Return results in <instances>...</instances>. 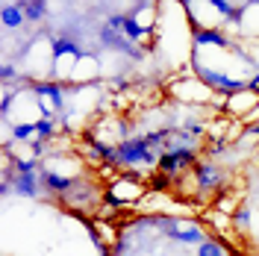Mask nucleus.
<instances>
[{"mask_svg":"<svg viewBox=\"0 0 259 256\" xmlns=\"http://www.w3.org/2000/svg\"><path fill=\"white\" fill-rule=\"evenodd\" d=\"M15 189H18V194H24V197H38V192H41V177L38 174H18Z\"/></svg>","mask_w":259,"mask_h":256,"instance_id":"6","label":"nucleus"},{"mask_svg":"<svg viewBox=\"0 0 259 256\" xmlns=\"http://www.w3.org/2000/svg\"><path fill=\"white\" fill-rule=\"evenodd\" d=\"M233 221H236L239 227H247L250 224V212H247V209H239V212L233 215Z\"/></svg>","mask_w":259,"mask_h":256,"instance_id":"15","label":"nucleus"},{"mask_svg":"<svg viewBox=\"0 0 259 256\" xmlns=\"http://www.w3.org/2000/svg\"><path fill=\"white\" fill-rule=\"evenodd\" d=\"M118 147V165H150V162H159V153L150 150V144L145 142V136H136L127 142L115 144Z\"/></svg>","mask_w":259,"mask_h":256,"instance_id":"1","label":"nucleus"},{"mask_svg":"<svg viewBox=\"0 0 259 256\" xmlns=\"http://www.w3.org/2000/svg\"><path fill=\"white\" fill-rule=\"evenodd\" d=\"M35 168H38V162H35V159H18L15 162L18 174H35Z\"/></svg>","mask_w":259,"mask_h":256,"instance_id":"12","label":"nucleus"},{"mask_svg":"<svg viewBox=\"0 0 259 256\" xmlns=\"http://www.w3.org/2000/svg\"><path fill=\"white\" fill-rule=\"evenodd\" d=\"M192 27H194V41L197 45H215V48H227L230 45L221 30H200L197 24H192Z\"/></svg>","mask_w":259,"mask_h":256,"instance_id":"7","label":"nucleus"},{"mask_svg":"<svg viewBox=\"0 0 259 256\" xmlns=\"http://www.w3.org/2000/svg\"><path fill=\"white\" fill-rule=\"evenodd\" d=\"M194 177H197V186H200V192H206V189H224V171L215 165V162H197L194 165Z\"/></svg>","mask_w":259,"mask_h":256,"instance_id":"4","label":"nucleus"},{"mask_svg":"<svg viewBox=\"0 0 259 256\" xmlns=\"http://www.w3.org/2000/svg\"><path fill=\"white\" fill-rule=\"evenodd\" d=\"M0 77H3V86H9V82L15 80V68H12L9 62H6L3 68H0Z\"/></svg>","mask_w":259,"mask_h":256,"instance_id":"14","label":"nucleus"},{"mask_svg":"<svg viewBox=\"0 0 259 256\" xmlns=\"http://www.w3.org/2000/svg\"><path fill=\"white\" fill-rule=\"evenodd\" d=\"M247 92H253V95H259V74L253 77V80L247 82Z\"/></svg>","mask_w":259,"mask_h":256,"instance_id":"16","label":"nucleus"},{"mask_svg":"<svg viewBox=\"0 0 259 256\" xmlns=\"http://www.w3.org/2000/svg\"><path fill=\"white\" fill-rule=\"evenodd\" d=\"M121 30H124V35H127L130 41H139V38L145 35V27H142V24H136L130 15H127V21H124V27H121Z\"/></svg>","mask_w":259,"mask_h":256,"instance_id":"10","label":"nucleus"},{"mask_svg":"<svg viewBox=\"0 0 259 256\" xmlns=\"http://www.w3.org/2000/svg\"><path fill=\"white\" fill-rule=\"evenodd\" d=\"M35 133H38V139H53V136H56L53 118H38V121H35Z\"/></svg>","mask_w":259,"mask_h":256,"instance_id":"9","label":"nucleus"},{"mask_svg":"<svg viewBox=\"0 0 259 256\" xmlns=\"http://www.w3.org/2000/svg\"><path fill=\"white\" fill-rule=\"evenodd\" d=\"M0 21H3L6 30H21V24L27 21V15H24L21 3H3V9H0Z\"/></svg>","mask_w":259,"mask_h":256,"instance_id":"5","label":"nucleus"},{"mask_svg":"<svg viewBox=\"0 0 259 256\" xmlns=\"http://www.w3.org/2000/svg\"><path fill=\"white\" fill-rule=\"evenodd\" d=\"M194 165H197V153H194V150H177V153H162L159 162H156L159 174H168V177L180 174V171H186V168H194Z\"/></svg>","mask_w":259,"mask_h":256,"instance_id":"3","label":"nucleus"},{"mask_svg":"<svg viewBox=\"0 0 259 256\" xmlns=\"http://www.w3.org/2000/svg\"><path fill=\"white\" fill-rule=\"evenodd\" d=\"M21 9H24V15L30 18V21H41V18L48 15V6L41 0H21Z\"/></svg>","mask_w":259,"mask_h":256,"instance_id":"8","label":"nucleus"},{"mask_svg":"<svg viewBox=\"0 0 259 256\" xmlns=\"http://www.w3.org/2000/svg\"><path fill=\"white\" fill-rule=\"evenodd\" d=\"M194 68H197V77L206 82L209 89L221 92V95H236V92H247V82H244V80H230L227 74H218V71H206V68H200V65H194Z\"/></svg>","mask_w":259,"mask_h":256,"instance_id":"2","label":"nucleus"},{"mask_svg":"<svg viewBox=\"0 0 259 256\" xmlns=\"http://www.w3.org/2000/svg\"><path fill=\"white\" fill-rule=\"evenodd\" d=\"M32 133H35V124H18V127L12 130V136H15L18 142H24V139H30Z\"/></svg>","mask_w":259,"mask_h":256,"instance_id":"13","label":"nucleus"},{"mask_svg":"<svg viewBox=\"0 0 259 256\" xmlns=\"http://www.w3.org/2000/svg\"><path fill=\"white\" fill-rule=\"evenodd\" d=\"M197 256H227V253H224V247H221L218 241H200Z\"/></svg>","mask_w":259,"mask_h":256,"instance_id":"11","label":"nucleus"}]
</instances>
